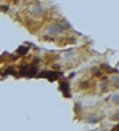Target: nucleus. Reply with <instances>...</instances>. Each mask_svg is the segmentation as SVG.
<instances>
[{
    "instance_id": "nucleus-3",
    "label": "nucleus",
    "mask_w": 119,
    "mask_h": 131,
    "mask_svg": "<svg viewBox=\"0 0 119 131\" xmlns=\"http://www.w3.org/2000/svg\"><path fill=\"white\" fill-rule=\"evenodd\" d=\"M84 122H85V123H98V122H100V115L90 114V115H87V117L84 118Z\"/></svg>"
},
{
    "instance_id": "nucleus-5",
    "label": "nucleus",
    "mask_w": 119,
    "mask_h": 131,
    "mask_svg": "<svg viewBox=\"0 0 119 131\" xmlns=\"http://www.w3.org/2000/svg\"><path fill=\"white\" fill-rule=\"evenodd\" d=\"M111 118H113V120H116V122H119V110H117V112H116L113 117H111Z\"/></svg>"
},
{
    "instance_id": "nucleus-4",
    "label": "nucleus",
    "mask_w": 119,
    "mask_h": 131,
    "mask_svg": "<svg viewBox=\"0 0 119 131\" xmlns=\"http://www.w3.org/2000/svg\"><path fill=\"white\" fill-rule=\"evenodd\" d=\"M108 101L111 104H119V93H113V94L108 97Z\"/></svg>"
},
{
    "instance_id": "nucleus-2",
    "label": "nucleus",
    "mask_w": 119,
    "mask_h": 131,
    "mask_svg": "<svg viewBox=\"0 0 119 131\" xmlns=\"http://www.w3.org/2000/svg\"><path fill=\"white\" fill-rule=\"evenodd\" d=\"M31 15L32 16H40L42 13H44V6L42 5H34V6H31Z\"/></svg>"
},
{
    "instance_id": "nucleus-1",
    "label": "nucleus",
    "mask_w": 119,
    "mask_h": 131,
    "mask_svg": "<svg viewBox=\"0 0 119 131\" xmlns=\"http://www.w3.org/2000/svg\"><path fill=\"white\" fill-rule=\"evenodd\" d=\"M69 29V24L66 23V21H61V23H52L47 30H45V35H48V37H56V35H61L64 30H68Z\"/></svg>"
}]
</instances>
